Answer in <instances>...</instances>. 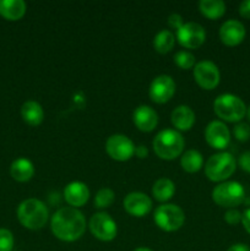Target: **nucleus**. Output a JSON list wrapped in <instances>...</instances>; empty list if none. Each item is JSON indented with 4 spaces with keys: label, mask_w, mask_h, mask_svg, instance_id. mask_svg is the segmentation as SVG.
I'll return each instance as SVG.
<instances>
[{
    "label": "nucleus",
    "mask_w": 250,
    "mask_h": 251,
    "mask_svg": "<svg viewBox=\"0 0 250 251\" xmlns=\"http://www.w3.org/2000/svg\"><path fill=\"white\" fill-rule=\"evenodd\" d=\"M51 232L63 242H75L86 230L85 216L75 207H63L51 217Z\"/></svg>",
    "instance_id": "nucleus-1"
},
{
    "label": "nucleus",
    "mask_w": 250,
    "mask_h": 251,
    "mask_svg": "<svg viewBox=\"0 0 250 251\" xmlns=\"http://www.w3.org/2000/svg\"><path fill=\"white\" fill-rule=\"evenodd\" d=\"M49 212L46 203L37 199H27L17 208V218L25 228L37 230L46 226Z\"/></svg>",
    "instance_id": "nucleus-2"
},
{
    "label": "nucleus",
    "mask_w": 250,
    "mask_h": 251,
    "mask_svg": "<svg viewBox=\"0 0 250 251\" xmlns=\"http://www.w3.org/2000/svg\"><path fill=\"white\" fill-rule=\"evenodd\" d=\"M184 145L185 142L180 132L172 129L159 131L152 142L154 153L161 159H167V161L180 156L184 150Z\"/></svg>",
    "instance_id": "nucleus-3"
},
{
    "label": "nucleus",
    "mask_w": 250,
    "mask_h": 251,
    "mask_svg": "<svg viewBox=\"0 0 250 251\" xmlns=\"http://www.w3.org/2000/svg\"><path fill=\"white\" fill-rule=\"evenodd\" d=\"M213 109L218 118L229 123L240 122L247 114V107L238 96L225 93L218 96L213 103Z\"/></svg>",
    "instance_id": "nucleus-4"
},
{
    "label": "nucleus",
    "mask_w": 250,
    "mask_h": 251,
    "mask_svg": "<svg viewBox=\"0 0 250 251\" xmlns=\"http://www.w3.org/2000/svg\"><path fill=\"white\" fill-rule=\"evenodd\" d=\"M237 168L235 158L228 152H220L207 159L205 174L211 181H223L229 178Z\"/></svg>",
    "instance_id": "nucleus-5"
},
{
    "label": "nucleus",
    "mask_w": 250,
    "mask_h": 251,
    "mask_svg": "<svg viewBox=\"0 0 250 251\" xmlns=\"http://www.w3.org/2000/svg\"><path fill=\"white\" fill-rule=\"evenodd\" d=\"M212 200L222 207L233 208L245 200V190L238 181H225L218 184L212 191Z\"/></svg>",
    "instance_id": "nucleus-6"
},
{
    "label": "nucleus",
    "mask_w": 250,
    "mask_h": 251,
    "mask_svg": "<svg viewBox=\"0 0 250 251\" xmlns=\"http://www.w3.org/2000/svg\"><path fill=\"white\" fill-rule=\"evenodd\" d=\"M153 220L161 229L166 232H174L184 225L185 215L179 206L167 203L158 206L154 210Z\"/></svg>",
    "instance_id": "nucleus-7"
},
{
    "label": "nucleus",
    "mask_w": 250,
    "mask_h": 251,
    "mask_svg": "<svg viewBox=\"0 0 250 251\" xmlns=\"http://www.w3.org/2000/svg\"><path fill=\"white\" fill-rule=\"evenodd\" d=\"M90 230L97 239L110 242L117 237V223L105 212H98L91 217Z\"/></svg>",
    "instance_id": "nucleus-8"
},
{
    "label": "nucleus",
    "mask_w": 250,
    "mask_h": 251,
    "mask_svg": "<svg viewBox=\"0 0 250 251\" xmlns=\"http://www.w3.org/2000/svg\"><path fill=\"white\" fill-rule=\"evenodd\" d=\"M105 151L110 158L125 162L135 153V146L131 140L125 135H112L105 142Z\"/></svg>",
    "instance_id": "nucleus-9"
},
{
    "label": "nucleus",
    "mask_w": 250,
    "mask_h": 251,
    "mask_svg": "<svg viewBox=\"0 0 250 251\" xmlns=\"http://www.w3.org/2000/svg\"><path fill=\"white\" fill-rule=\"evenodd\" d=\"M176 39L184 48H199L206 39L205 28L196 22H186L176 31Z\"/></svg>",
    "instance_id": "nucleus-10"
},
{
    "label": "nucleus",
    "mask_w": 250,
    "mask_h": 251,
    "mask_svg": "<svg viewBox=\"0 0 250 251\" xmlns=\"http://www.w3.org/2000/svg\"><path fill=\"white\" fill-rule=\"evenodd\" d=\"M194 77L203 90H213L220 83V70L212 61L202 60L194 68Z\"/></svg>",
    "instance_id": "nucleus-11"
},
{
    "label": "nucleus",
    "mask_w": 250,
    "mask_h": 251,
    "mask_svg": "<svg viewBox=\"0 0 250 251\" xmlns=\"http://www.w3.org/2000/svg\"><path fill=\"white\" fill-rule=\"evenodd\" d=\"M175 92V82L168 75H159L154 78L150 86V98L154 103H167Z\"/></svg>",
    "instance_id": "nucleus-12"
},
{
    "label": "nucleus",
    "mask_w": 250,
    "mask_h": 251,
    "mask_svg": "<svg viewBox=\"0 0 250 251\" xmlns=\"http://www.w3.org/2000/svg\"><path fill=\"white\" fill-rule=\"evenodd\" d=\"M205 139L212 149L225 150L230 142L229 129L225 123L213 120L206 126Z\"/></svg>",
    "instance_id": "nucleus-13"
},
{
    "label": "nucleus",
    "mask_w": 250,
    "mask_h": 251,
    "mask_svg": "<svg viewBox=\"0 0 250 251\" xmlns=\"http://www.w3.org/2000/svg\"><path fill=\"white\" fill-rule=\"evenodd\" d=\"M124 208L129 215L144 217L152 210V200L142 193H130L124 199Z\"/></svg>",
    "instance_id": "nucleus-14"
},
{
    "label": "nucleus",
    "mask_w": 250,
    "mask_h": 251,
    "mask_svg": "<svg viewBox=\"0 0 250 251\" xmlns=\"http://www.w3.org/2000/svg\"><path fill=\"white\" fill-rule=\"evenodd\" d=\"M220 38L228 47L238 46L245 38V27L238 20H228L221 26Z\"/></svg>",
    "instance_id": "nucleus-15"
},
{
    "label": "nucleus",
    "mask_w": 250,
    "mask_h": 251,
    "mask_svg": "<svg viewBox=\"0 0 250 251\" xmlns=\"http://www.w3.org/2000/svg\"><path fill=\"white\" fill-rule=\"evenodd\" d=\"M132 120L139 130L145 132L152 131L158 124V115L156 110L149 105H140L132 114Z\"/></svg>",
    "instance_id": "nucleus-16"
},
{
    "label": "nucleus",
    "mask_w": 250,
    "mask_h": 251,
    "mask_svg": "<svg viewBox=\"0 0 250 251\" xmlns=\"http://www.w3.org/2000/svg\"><path fill=\"white\" fill-rule=\"evenodd\" d=\"M88 198H90V190L87 185L81 181H73L64 189V199L69 205L75 208L85 205L88 201Z\"/></svg>",
    "instance_id": "nucleus-17"
},
{
    "label": "nucleus",
    "mask_w": 250,
    "mask_h": 251,
    "mask_svg": "<svg viewBox=\"0 0 250 251\" xmlns=\"http://www.w3.org/2000/svg\"><path fill=\"white\" fill-rule=\"evenodd\" d=\"M172 124L181 131H188L193 127L195 123V113L188 105H178L172 112L171 115Z\"/></svg>",
    "instance_id": "nucleus-18"
},
{
    "label": "nucleus",
    "mask_w": 250,
    "mask_h": 251,
    "mask_svg": "<svg viewBox=\"0 0 250 251\" xmlns=\"http://www.w3.org/2000/svg\"><path fill=\"white\" fill-rule=\"evenodd\" d=\"M21 115L25 123L31 126H37L44 119V110L36 100H27L21 107Z\"/></svg>",
    "instance_id": "nucleus-19"
},
{
    "label": "nucleus",
    "mask_w": 250,
    "mask_h": 251,
    "mask_svg": "<svg viewBox=\"0 0 250 251\" xmlns=\"http://www.w3.org/2000/svg\"><path fill=\"white\" fill-rule=\"evenodd\" d=\"M26 12V2L22 0H0V15L10 21L20 20Z\"/></svg>",
    "instance_id": "nucleus-20"
},
{
    "label": "nucleus",
    "mask_w": 250,
    "mask_h": 251,
    "mask_svg": "<svg viewBox=\"0 0 250 251\" xmlns=\"http://www.w3.org/2000/svg\"><path fill=\"white\" fill-rule=\"evenodd\" d=\"M10 174L17 181H28L34 174L33 163L27 158L15 159L10 167Z\"/></svg>",
    "instance_id": "nucleus-21"
},
{
    "label": "nucleus",
    "mask_w": 250,
    "mask_h": 251,
    "mask_svg": "<svg viewBox=\"0 0 250 251\" xmlns=\"http://www.w3.org/2000/svg\"><path fill=\"white\" fill-rule=\"evenodd\" d=\"M175 193V185L168 178H161L152 186V195L159 202H166L171 200L172 196Z\"/></svg>",
    "instance_id": "nucleus-22"
},
{
    "label": "nucleus",
    "mask_w": 250,
    "mask_h": 251,
    "mask_svg": "<svg viewBox=\"0 0 250 251\" xmlns=\"http://www.w3.org/2000/svg\"><path fill=\"white\" fill-rule=\"evenodd\" d=\"M199 9L203 16L211 20H216L225 15V4L222 0H201L199 2Z\"/></svg>",
    "instance_id": "nucleus-23"
},
{
    "label": "nucleus",
    "mask_w": 250,
    "mask_h": 251,
    "mask_svg": "<svg viewBox=\"0 0 250 251\" xmlns=\"http://www.w3.org/2000/svg\"><path fill=\"white\" fill-rule=\"evenodd\" d=\"M180 164L181 168L188 173H196L202 167V156L196 150H189L181 156Z\"/></svg>",
    "instance_id": "nucleus-24"
},
{
    "label": "nucleus",
    "mask_w": 250,
    "mask_h": 251,
    "mask_svg": "<svg viewBox=\"0 0 250 251\" xmlns=\"http://www.w3.org/2000/svg\"><path fill=\"white\" fill-rule=\"evenodd\" d=\"M174 43H175V37L168 29H162L154 36L153 47L158 53L166 54L173 49Z\"/></svg>",
    "instance_id": "nucleus-25"
},
{
    "label": "nucleus",
    "mask_w": 250,
    "mask_h": 251,
    "mask_svg": "<svg viewBox=\"0 0 250 251\" xmlns=\"http://www.w3.org/2000/svg\"><path fill=\"white\" fill-rule=\"evenodd\" d=\"M114 191L109 188H102L95 196V207L107 208L114 202Z\"/></svg>",
    "instance_id": "nucleus-26"
},
{
    "label": "nucleus",
    "mask_w": 250,
    "mask_h": 251,
    "mask_svg": "<svg viewBox=\"0 0 250 251\" xmlns=\"http://www.w3.org/2000/svg\"><path fill=\"white\" fill-rule=\"evenodd\" d=\"M174 61L179 68L188 70V69L193 68L194 64H195V56L189 51L180 50L174 55Z\"/></svg>",
    "instance_id": "nucleus-27"
},
{
    "label": "nucleus",
    "mask_w": 250,
    "mask_h": 251,
    "mask_svg": "<svg viewBox=\"0 0 250 251\" xmlns=\"http://www.w3.org/2000/svg\"><path fill=\"white\" fill-rule=\"evenodd\" d=\"M14 248V235L9 229H0V251H11Z\"/></svg>",
    "instance_id": "nucleus-28"
},
{
    "label": "nucleus",
    "mask_w": 250,
    "mask_h": 251,
    "mask_svg": "<svg viewBox=\"0 0 250 251\" xmlns=\"http://www.w3.org/2000/svg\"><path fill=\"white\" fill-rule=\"evenodd\" d=\"M234 136L238 141L245 142L250 139V126L247 123H239L234 126Z\"/></svg>",
    "instance_id": "nucleus-29"
},
{
    "label": "nucleus",
    "mask_w": 250,
    "mask_h": 251,
    "mask_svg": "<svg viewBox=\"0 0 250 251\" xmlns=\"http://www.w3.org/2000/svg\"><path fill=\"white\" fill-rule=\"evenodd\" d=\"M225 221L230 226H237L238 223L242 222V213L235 208H230L225 213Z\"/></svg>",
    "instance_id": "nucleus-30"
},
{
    "label": "nucleus",
    "mask_w": 250,
    "mask_h": 251,
    "mask_svg": "<svg viewBox=\"0 0 250 251\" xmlns=\"http://www.w3.org/2000/svg\"><path fill=\"white\" fill-rule=\"evenodd\" d=\"M168 25L172 27V28L178 31V29L184 25L183 17H181L179 14H172L171 16L168 17Z\"/></svg>",
    "instance_id": "nucleus-31"
},
{
    "label": "nucleus",
    "mask_w": 250,
    "mask_h": 251,
    "mask_svg": "<svg viewBox=\"0 0 250 251\" xmlns=\"http://www.w3.org/2000/svg\"><path fill=\"white\" fill-rule=\"evenodd\" d=\"M238 163H239V167L243 171L250 173V151H247L243 154H240Z\"/></svg>",
    "instance_id": "nucleus-32"
},
{
    "label": "nucleus",
    "mask_w": 250,
    "mask_h": 251,
    "mask_svg": "<svg viewBox=\"0 0 250 251\" xmlns=\"http://www.w3.org/2000/svg\"><path fill=\"white\" fill-rule=\"evenodd\" d=\"M239 14L244 19H250V0H245L239 5Z\"/></svg>",
    "instance_id": "nucleus-33"
},
{
    "label": "nucleus",
    "mask_w": 250,
    "mask_h": 251,
    "mask_svg": "<svg viewBox=\"0 0 250 251\" xmlns=\"http://www.w3.org/2000/svg\"><path fill=\"white\" fill-rule=\"evenodd\" d=\"M242 223L244 226L245 230L250 234V208L244 211V213L242 215Z\"/></svg>",
    "instance_id": "nucleus-34"
},
{
    "label": "nucleus",
    "mask_w": 250,
    "mask_h": 251,
    "mask_svg": "<svg viewBox=\"0 0 250 251\" xmlns=\"http://www.w3.org/2000/svg\"><path fill=\"white\" fill-rule=\"evenodd\" d=\"M135 154H136L139 158H146V157L149 156V150H147L146 146L140 145V146H137L136 149H135Z\"/></svg>",
    "instance_id": "nucleus-35"
},
{
    "label": "nucleus",
    "mask_w": 250,
    "mask_h": 251,
    "mask_svg": "<svg viewBox=\"0 0 250 251\" xmlns=\"http://www.w3.org/2000/svg\"><path fill=\"white\" fill-rule=\"evenodd\" d=\"M227 251H250V248L245 244H234L230 248H228Z\"/></svg>",
    "instance_id": "nucleus-36"
},
{
    "label": "nucleus",
    "mask_w": 250,
    "mask_h": 251,
    "mask_svg": "<svg viewBox=\"0 0 250 251\" xmlns=\"http://www.w3.org/2000/svg\"><path fill=\"white\" fill-rule=\"evenodd\" d=\"M134 251H152L151 249H147V248H137Z\"/></svg>",
    "instance_id": "nucleus-37"
},
{
    "label": "nucleus",
    "mask_w": 250,
    "mask_h": 251,
    "mask_svg": "<svg viewBox=\"0 0 250 251\" xmlns=\"http://www.w3.org/2000/svg\"><path fill=\"white\" fill-rule=\"evenodd\" d=\"M247 115H248V119L250 120V105H249V108L247 109Z\"/></svg>",
    "instance_id": "nucleus-38"
}]
</instances>
